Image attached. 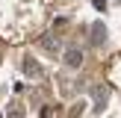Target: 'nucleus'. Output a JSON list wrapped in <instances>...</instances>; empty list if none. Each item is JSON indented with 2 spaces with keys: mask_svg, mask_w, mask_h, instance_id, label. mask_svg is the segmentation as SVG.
<instances>
[{
  "mask_svg": "<svg viewBox=\"0 0 121 118\" xmlns=\"http://www.w3.org/2000/svg\"><path fill=\"white\" fill-rule=\"evenodd\" d=\"M106 100H109V86H95V112H104Z\"/></svg>",
  "mask_w": 121,
  "mask_h": 118,
  "instance_id": "obj_1",
  "label": "nucleus"
},
{
  "mask_svg": "<svg viewBox=\"0 0 121 118\" xmlns=\"http://www.w3.org/2000/svg\"><path fill=\"white\" fill-rule=\"evenodd\" d=\"M65 65H68V68H80L83 65V50L80 47H68V50H65Z\"/></svg>",
  "mask_w": 121,
  "mask_h": 118,
  "instance_id": "obj_2",
  "label": "nucleus"
},
{
  "mask_svg": "<svg viewBox=\"0 0 121 118\" xmlns=\"http://www.w3.org/2000/svg\"><path fill=\"white\" fill-rule=\"evenodd\" d=\"M39 44L44 47L47 53H56V50H59V38H56V35H41V38H39Z\"/></svg>",
  "mask_w": 121,
  "mask_h": 118,
  "instance_id": "obj_3",
  "label": "nucleus"
},
{
  "mask_svg": "<svg viewBox=\"0 0 121 118\" xmlns=\"http://www.w3.org/2000/svg\"><path fill=\"white\" fill-rule=\"evenodd\" d=\"M92 41H95V44H100V41H106V27H104V24H95V27H92Z\"/></svg>",
  "mask_w": 121,
  "mask_h": 118,
  "instance_id": "obj_4",
  "label": "nucleus"
},
{
  "mask_svg": "<svg viewBox=\"0 0 121 118\" xmlns=\"http://www.w3.org/2000/svg\"><path fill=\"white\" fill-rule=\"evenodd\" d=\"M24 71H27V74H33V77H39V74H41L39 62H33V59H27V62H24Z\"/></svg>",
  "mask_w": 121,
  "mask_h": 118,
  "instance_id": "obj_5",
  "label": "nucleus"
},
{
  "mask_svg": "<svg viewBox=\"0 0 121 118\" xmlns=\"http://www.w3.org/2000/svg\"><path fill=\"white\" fill-rule=\"evenodd\" d=\"M6 118H24V112L18 109V103H12V112H9V115H6Z\"/></svg>",
  "mask_w": 121,
  "mask_h": 118,
  "instance_id": "obj_6",
  "label": "nucleus"
},
{
  "mask_svg": "<svg viewBox=\"0 0 121 118\" xmlns=\"http://www.w3.org/2000/svg\"><path fill=\"white\" fill-rule=\"evenodd\" d=\"M50 112H53L50 106H44V112H41V118H50Z\"/></svg>",
  "mask_w": 121,
  "mask_h": 118,
  "instance_id": "obj_7",
  "label": "nucleus"
}]
</instances>
